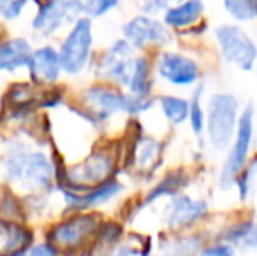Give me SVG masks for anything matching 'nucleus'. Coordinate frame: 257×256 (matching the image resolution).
I'll return each mask as SVG.
<instances>
[{
    "instance_id": "nucleus-20",
    "label": "nucleus",
    "mask_w": 257,
    "mask_h": 256,
    "mask_svg": "<svg viewBox=\"0 0 257 256\" xmlns=\"http://www.w3.org/2000/svg\"><path fill=\"white\" fill-rule=\"evenodd\" d=\"M153 68L151 62L146 56H135L133 60L132 75H130V82L126 86L128 93L137 97H149L151 88H153Z\"/></svg>"
},
{
    "instance_id": "nucleus-29",
    "label": "nucleus",
    "mask_w": 257,
    "mask_h": 256,
    "mask_svg": "<svg viewBox=\"0 0 257 256\" xmlns=\"http://www.w3.org/2000/svg\"><path fill=\"white\" fill-rule=\"evenodd\" d=\"M28 0H0V16L7 21H13L21 16Z\"/></svg>"
},
{
    "instance_id": "nucleus-34",
    "label": "nucleus",
    "mask_w": 257,
    "mask_h": 256,
    "mask_svg": "<svg viewBox=\"0 0 257 256\" xmlns=\"http://www.w3.org/2000/svg\"><path fill=\"white\" fill-rule=\"evenodd\" d=\"M247 168L250 170V174H252V176H255V174H257V156L254 158V160L248 161V163H247Z\"/></svg>"
},
{
    "instance_id": "nucleus-10",
    "label": "nucleus",
    "mask_w": 257,
    "mask_h": 256,
    "mask_svg": "<svg viewBox=\"0 0 257 256\" xmlns=\"http://www.w3.org/2000/svg\"><path fill=\"white\" fill-rule=\"evenodd\" d=\"M133 60L135 56H133V48L130 46V42L124 39H117L100 58L98 75L126 88L130 82V75H132Z\"/></svg>"
},
{
    "instance_id": "nucleus-6",
    "label": "nucleus",
    "mask_w": 257,
    "mask_h": 256,
    "mask_svg": "<svg viewBox=\"0 0 257 256\" xmlns=\"http://www.w3.org/2000/svg\"><path fill=\"white\" fill-rule=\"evenodd\" d=\"M82 14V0H46L39 7L32 27L41 35H53L67 25H74Z\"/></svg>"
},
{
    "instance_id": "nucleus-27",
    "label": "nucleus",
    "mask_w": 257,
    "mask_h": 256,
    "mask_svg": "<svg viewBox=\"0 0 257 256\" xmlns=\"http://www.w3.org/2000/svg\"><path fill=\"white\" fill-rule=\"evenodd\" d=\"M203 247V240L198 235H186L172 244V256H196Z\"/></svg>"
},
{
    "instance_id": "nucleus-4",
    "label": "nucleus",
    "mask_w": 257,
    "mask_h": 256,
    "mask_svg": "<svg viewBox=\"0 0 257 256\" xmlns=\"http://www.w3.org/2000/svg\"><path fill=\"white\" fill-rule=\"evenodd\" d=\"M93 49V25L91 18L81 16L74 25L70 32L61 42V48L58 51L63 72L68 75H77L88 67Z\"/></svg>"
},
{
    "instance_id": "nucleus-7",
    "label": "nucleus",
    "mask_w": 257,
    "mask_h": 256,
    "mask_svg": "<svg viewBox=\"0 0 257 256\" xmlns=\"http://www.w3.org/2000/svg\"><path fill=\"white\" fill-rule=\"evenodd\" d=\"M159 79L177 88H191L201 77L200 63L191 56L177 51H163L156 60Z\"/></svg>"
},
{
    "instance_id": "nucleus-15",
    "label": "nucleus",
    "mask_w": 257,
    "mask_h": 256,
    "mask_svg": "<svg viewBox=\"0 0 257 256\" xmlns=\"http://www.w3.org/2000/svg\"><path fill=\"white\" fill-rule=\"evenodd\" d=\"M28 72L30 77L37 84H51L60 79L61 62L58 51L51 46H42L39 49H32L30 60H28Z\"/></svg>"
},
{
    "instance_id": "nucleus-12",
    "label": "nucleus",
    "mask_w": 257,
    "mask_h": 256,
    "mask_svg": "<svg viewBox=\"0 0 257 256\" xmlns=\"http://www.w3.org/2000/svg\"><path fill=\"white\" fill-rule=\"evenodd\" d=\"M206 214H208L206 200L177 193L172 197V202L166 205L165 221L170 230H186L201 221Z\"/></svg>"
},
{
    "instance_id": "nucleus-25",
    "label": "nucleus",
    "mask_w": 257,
    "mask_h": 256,
    "mask_svg": "<svg viewBox=\"0 0 257 256\" xmlns=\"http://www.w3.org/2000/svg\"><path fill=\"white\" fill-rule=\"evenodd\" d=\"M224 7L236 21L257 20V0H224Z\"/></svg>"
},
{
    "instance_id": "nucleus-11",
    "label": "nucleus",
    "mask_w": 257,
    "mask_h": 256,
    "mask_svg": "<svg viewBox=\"0 0 257 256\" xmlns=\"http://www.w3.org/2000/svg\"><path fill=\"white\" fill-rule=\"evenodd\" d=\"M82 102L88 109L89 121H105L115 113H124L126 93L110 86H91L82 93Z\"/></svg>"
},
{
    "instance_id": "nucleus-21",
    "label": "nucleus",
    "mask_w": 257,
    "mask_h": 256,
    "mask_svg": "<svg viewBox=\"0 0 257 256\" xmlns=\"http://www.w3.org/2000/svg\"><path fill=\"white\" fill-rule=\"evenodd\" d=\"M189 183V176L184 170H173L170 174H166L154 188H151V192L147 193V197L144 198V204H154L156 200H159L161 197H173L184 190Z\"/></svg>"
},
{
    "instance_id": "nucleus-2",
    "label": "nucleus",
    "mask_w": 257,
    "mask_h": 256,
    "mask_svg": "<svg viewBox=\"0 0 257 256\" xmlns=\"http://www.w3.org/2000/svg\"><path fill=\"white\" fill-rule=\"evenodd\" d=\"M252 140H254V109L248 106L238 116L236 132L229 144V151H227L226 161H224L222 172H220L219 183L222 190L233 188L236 176L247 167Z\"/></svg>"
},
{
    "instance_id": "nucleus-14",
    "label": "nucleus",
    "mask_w": 257,
    "mask_h": 256,
    "mask_svg": "<svg viewBox=\"0 0 257 256\" xmlns=\"http://www.w3.org/2000/svg\"><path fill=\"white\" fill-rule=\"evenodd\" d=\"M54 178V165L42 151H30L27 154L23 174L20 183H23L25 188L32 192H44L51 188Z\"/></svg>"
},
{
    "instance_id": "nucleus-24",
    "label": "nucleus",
    "mask_w": 257,
    "mask_h": 256,
    "mask_svg": "<svg viewBox=\"0 0 257 256\" xmlns=\"http://www.w3.org/2000/svg\"><path fill=\"white\" fill-rule=\"evenodd\" d=\"M201 95H203V86H198L189 100L187 121H189L191 130H193L194 135H201L205 132V109H203V102H201Z\"/></svg>"
},
{
    "instance_id": "nucleus-9",
    "label": "nucleus",
    "mask_w": 257,
    "mask_h": 256,
    "mask_svg": "<svg viewBox=\"0 0 257 256\" xmlns=\"http://www.w3.org/2000/svg\"><path fill=\"white\" fill-rule=\"evenodd\" d=\"M100 228V219L96 214H75L67 218L65 221L58 223L49 233L53 246L63 247V249H75L82 246L89 237Z\"/></svg>"
},
{
    "instance_id": "nucleus-3",
    "label": "nucleus",
    "mask_w": 257,
    "mask_h": 256,
    "mask_svg": "<svg viewBox=\"0 0 257 256\" xmlns=\"http://www.w3.org/2000/svg\"><path fill=\"white\" fill-rule=\"evenodd\" d=\"M215 42L219 53L229 65L250 72L257 65L255 41L238 25H220L215 28Z\"/></svg>"
},
{
    "instance_id": "nucleus-35",
    "label": "nucleus",
    "mask_w": 257,
    "mask_h": 256,
    "mask_svg": "<svg viewBox=\"0 0 257 256\" xmlns=\"http://www.w3.org/2000/svg\"><path fill=\"white\" fill-rule=\"evenodd\" d=\"M32 2H35V4H39V6H41V4H44L46 0H32Z\"/></svg>"
},
{
    "instance_id": "nucleus-8",
    "label": "nucleus",
    "mask_w": 257,
    "mask_h": 256,
    "mask_svg": "<svg viewBox=\"0 0 257 256\" xmlns=\"http://www.w3.org/2000/svg\"><path fill=\"white\" fill-rule=\"evenodd\" d=\"M122 39L128 41L133 49H147L153 46H166L172 41V35L163 21L147 14H140L124 23Z\"/></svg>"
},
{
    "instance_id": "nucleus-31",
    "label": "nucleus",
    "mask_w": 257,
    "mask_h": 256,
    "mask_svg": "<svg viewBox=\"0 0 257 256\" xmlns=\"http://www.w3.org/2000/svg\"><path fill=\"white\" fill-rule=\"evenodd\" d=\"M198 256H234V247L226 242H215L210 246H203Z\"/></svg>"
},
{
    "instance_id": "nucleus-33",
    "label": "nucleus",
    "mask_w": 257,
    "mask_h": 256,
    "mask_svg": "<svg viewBox=\"0 0 257 256\" xmlns=\"http://www.w3.org/2000/svg\"><path fill=\"white\" fill-rule=\"evenodd\" d=\"M27 256H58V249L56 246L49 242H42V244H37L34 246L30 251L27 253Z\"/></svg>"
},
{
    "instance_id": "nucleus-22",
    "label": "nucleus",
    "mask_w": 257,
    "mask_h": 256,
    "mask_svg": "<svg viewBox=\"0 0 257 256\" xmlns=\"http://www.w3.org/2000/svg\"><path fill=\"white\" fill-rule=\"evenodd\" d=\"M165 118L172 125H182L187 121L189 114V100L177 95H163L158 99Z\"/></svg>"
},
{
    "instance_id": "nucleus-23",
    "label": "nucleus",
    "mask_w": 257,
    "mask_h": 256,
    "mask_svg": "<svg viewBox=\"0 0 257 256\" xmlns=\"http://www.w3.org/2000/svg\"><path fill=\"white\" fill-rule=\"evenodd\" d=\"M28 153L30 151L25 144H14V146L9 147L7 154L4 156V172H6V178L9 181L20 183Z\"/></svg>"
},
{
    "instance_id": "nucleus-26",
    "label": "nucleus",
    "mask_w": 257,
    "mask_h": 256,
    "mask_svg": "<svg viewBox=\"0 0 257 256\" xmlns=\"http://www.w3.org/2000/svg\"><path fill=\"white\" fill-rule=\"evenodd\" d=\"M137 146V163L140 168H149L159 156V142L153 137H144Z\"/></svg>"
},
{
    "instance_id": "nucleus-17",
    "label": "nucleus",
    "mask_w": 257,
    "mask_h": 256,
    "mask_svg": "<svg viewBox=\"0 0 257 256\" xmlns=\"http://www.w3.org/2000/svg\"><path fill=\"white\" fill-rule=\"evenodd\" d=\"M30 55L32 46L23 37L0 42V72H14L21 67H27Z\"/></svg>"
},
{
    "instance_id": "nucleus-13",
    "label": "nucleus",
    "mask_w": 257,
    "mask_h": 256,
    "mask_svg": "<svg viewBox=\"0 0 257 256\" xmlns=\"http://www.w3.org/2000/svg\"><path fill=\"white\" fill-rule=\"evenodd\" d=\"M124 186L117 181V179H107V181L100 183L98 186L86 190V192H72V190L63 188V197L67 202L68 209L72 211H88L96 205L107 204L108 200L115 198L122 192Z\"/></svg>"
},
{
    "instance_id": "nucleus-18",
    "label": "nucleus",
    "mask_w": 257,
    "mask_h": 256,
    "mask_svg": "<svg viewBox=\"0 0 257 256\" xmlns=\"http://www.w3.org/2000/svg\"><path fill=\"white\" fill-rule=\"evenodd\" d=\"M32 232L14 221H0V256L27 251L32 242Z\"/></svg>"
},
{
    "instance_id": "nucleus-32",
    "label": "nucleus",
    "mask_w": 257,
    "mask_h": 256,
    "mask_svg": "<svg viewBox=\"0 0 257 256\" xmlns=\"http://www.w3.org/2000/svg\"><path fill=\"white\" fill-rule=\"evenodd\" d=\"M170 0H140V11L147 16H156L170 7Z\"/></svg>"
},
{
    "instance_id": "nucleus-30",
    "label": "nucleus",
    "mask_w": 257,
    "mask_h": 256,
    "mask_svg": "<svg viewBox=\"0 0 257 256\" xmlns=\"http://www.w3.org/2000/svg\"><path fill=\"white\" fill-rule=\"evenodd\" d=\"M250 183H252V174H250V170L245 167L243 170L236 176V179H234V185H233V186H236L238 197H240L241 202L247 200L248 195H250Z\"/></svg>"
},
{
    "instance_id": "nucleus-28",
    "label": "nucleus",
    "mask_w": 257,
    "mask_h": 256,
    "mask_svg": "<svg viewBox=\"0 0 257 256\" xmlns=\"http://www.w3.org/2000/svg\"><path fill=\"white\" fill-rule=\"evenodd\" d=\"M84 14L88 18H102L119 6V0H86Z\"/></svg>"
},
{
    "instance_id": "nucleus-36",
    "label": "nucleus",
    "mask_w": 257,
    "mask_h": 256,
    "mask_svg": "<svg viewBox=\"0 0 257 256\" xmlns=\"http://www.w3.org/2000/svg\"><path fill=\"white\" fill-rule=\"evenodd\" d=\"M102 256H115L114 253H108V254H102Z\"/></svg>"
},
{
    "instance_id": "nucleus-5",
    "label": "nucleus",
    "mask_w": 257,
    "mask_h": 256,
    "mask_svg": "<svg viewBox=\"0 0 257 256\" xmlns=\"http://www.w3.org/2000/svg\"><path fill=\"white\" fill-rule=\"evenodd\" d=\"M115 160L108 151H95L89 154L84 161L68 168L67 174H63L67 186H61V190H72V192H86V190L98 186L100 183L110 179L114 170Z\"/></svg>"
},
{
    "instance_id": "nucleus-1",
    "label": "nucleus",
    "mask_w": 257,
    "mask_h": 256,
    "mask_svg": "<svg viewBox=\"0 0 257 256\" xmlns=\"http://www.w3.org/2000/svg\"><path fill=\"white\" fill-rule=\"evenodd\" d=\"M240 102L233 93H213L208 99L205 114V128L213 149H227L236 132Z\"/></svg>"
},
{
    "instance_id": "nucleus-19",
    "label": "nucleus",
    "mask_w": 257,
    "mask_h": 256,
    "mask_svg": "<svg viewBox=\"0 0 257 256\" xmlns=\"http://www.w3.org/2000/svg\"><path fill=\"white\" fill-rule=\"evenodd\" d=\"M220 242H226L233 247H241L247 251H257V223L245 219L224 228L219 235Z\"/></svg>"
},
{
    "instance_id": "nucleus-16",
    "label": "nucleus",
    "mask_w": 257,
    "mask_h": 256,
    "mask_svg": "<svg viewBox=\"0 0 257 256\" xmlns=\"http://www.w3.org/2000/svg\"><path fill=\"white\" fill-rule=\"evenodd\" d=\"M205 13L203 0H182V2L170 6L165 11L163 23L173 30H182V28L193 27L200 21Z\"/></svg>"
}]
</instances>
